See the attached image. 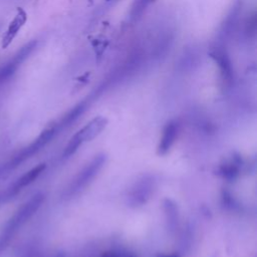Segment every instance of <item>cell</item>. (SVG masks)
Listing matches in <instances>:
<instances>
[{
    "label": "cell",
    "instance_id": "7",
    "mask_svg": "<svg viewBox=\"0 0 257 257\" xmlns=\"http://www.w3.org/2000/svg\"><path fill=\"white\" fill-rule=\"evenodd\" d=\"M178 134L179 124L176 120H170L165 124L157 147V154L159 156H165L170 152L178 138Z\"/></svg>",
    "mask_w": 257,
    "mask_h": 257
},
{
    "label": "cell",
    "instance_id": "16",
    "mask_svg": "<svg viewBox=\"0 0 257 257\" xmlns=\"http://www.w3.org/2000/svg\"><path fill=\"white\" fill-rule=\"evenodd\" d=\"M121 257H136V255L134 253H132V252H127L125 254H122Z\"/></svg>",
    "mask_w": 257,
    "mask_h": 257
},
{
    "label": "cell",
    "instance_id": "15",
    "mask_svg": "<svg viewBox=\"0 0 257 257\" xmlns=\"http://www.w3.org/2000/svg\"><path fill=\"white\" fill-rule=\"evenodd\" d=\"M161 257H179L178 254H175V253H171V254H165V255H162Z\"/></svg>",
    "mask_w": 257,
    "mask_h": 257
},
{
    "label": "cell",
    "instance_id": "4",
    "mask_svg": "<svg viewBox=\"0 0 257 257\" xmlns=\"http://www.w3.org/2000/svg\"><path fill=\"white\" fill-rule=\"evenodd\" d=\"M106 125L107 119L104 116L98 115L93 117L84 126L77 131L68 141L67 145L63 150L62 157L69 158L74 155L83 144L92 141L94 138L100 135V133L105 128Z\"/></svg>",
    "mask_w": 257,
    "mask_h": 257
},
{
    "label": "cell",
    "instance_id": "13",
    "mask_svg": "<svg viewBox=\"0 0 257 257\" xmlns=\"http://www.w3.org/2000/svg\"><path fill=\"white\" fill-rule=\"evenodd\" d=\"M255 31H256V16L255 14H253L251 17H249L248 22L246 24V33L249 36H253L255 35Z\"/></svg>",
    "mask_w": 257,
    "mask_h": 257
},
{
    "label": "cell",
    "instance_id": "2",
    "mask_svg": "<svg viewBox=\"0 0 257 257\" xmlns=\"http://www.w3.org/2000/svg\"><path fill=\"white\" fill-rule=\"evenodd\" d=\"M58 132L59 128L57 122L49 124L39 134V136L33 142H31L26 147L22 148L4 166L1 167L0 175L7 174L9 171L18 168L21 164H23L24 162L38 154L46 145H48L51 142V140L55 137V135Z\"/></svg>",
    "mask_w": 257,
    "mask_h": 257
},
{
    "label": "cell",
    "instance_id": "6",
    "mask_svg": "<svg viewBox=\"0 0 257 257\" xmlns=\"http://www.w3.org/2000/svg\"><path fill=\"white\" fill-rule=\"evenodd\" d=\"M46 166L44 163L38 164L37 166L33 167L29 171H27L25 174H23L21 177H19L2 195L3 200H9L19 194L23 189L31 185L35 180L38 179V177L43 173Z\"/></svg>",
    "mask_w": 257,
    "mask_h": 257
},
{
    "label": "cell",
    "instance_id": "9",
    "mask_svg": "<svg viewBox=\"0 0 257 257\" xmlns=\"http://www.w3.org/2000/svg\"><path fill=\"white\" fill-rule=\"evenodd\" d=\"M26 21V14L22 9H18L17 14L14 16L13 20L10 22V24L7 27V30L2 36L1 40V46L2 48H6L9 46V44L12 42L14 37L17 35L19 29L23 26V24Z\"/></svg>",
    "mask_w": 257,
    "mask_h": 257
},
{
    "label": "cell",
    "instance_id": "3",
    "mask_svg": "<svg viewBox=\"0 0 257 257\" xmlns=\"http://www.w3.org/2000/svg\"><path fill=\"white\" fill-rule=\"evenodd\" d=\"M106 162V156L104 154H98L94 156L73 178L65 190V197L68 199L81 193L99 174Z\"/></svg>",
    "mask_w": 257,
    "mask_h": 257
},
{
    "label": "cell",
    "instance_id": "17",
    "mask_svg": "<svg viewBox=\"0 0 257 257\" xmlns=\"http://www.w3.org/2000/svg\"><path fill=\"white\" fill-rule=\"evenodd\" d=\"M54 257H66V255L64 254V253H61V252H59V253H57Z\"/></svg>",
    "mask_w": 257,
    "mask_h": 257
},
{
    "label": "cell",
    "instance_id": "11",
    "mask_svg": "<svg viewBox=\"0 0 257 257\" xmlns=\"http://www.w3.org/2000/svg\"><path fill=\"white\" fill-rule=\"evenodd\" d=\"M211 55L219 66L220 73L224 83L229 85L232 82V78H233V70H232V65L229 57L223 50H220V49L214 50L211 53Z\"/></svg>",
    "mask_w": 257,
    "mask_h": 257
},
{
    "label": "cell",
    "instance_id": "5",
    "mask_svg": "<svg viewBox=\"0 0 257 257\" xmlns=\"http://www.w3.org/2000/svg\"><path fill=\"white\" fill-rule=\"evenodd\" d=\"M156 187V181L152 175L141 177L131 188L127 195V203L132 207H141L151 199Z\"/></svg>",
    "mask_w": 257,
    "mask_h": 257
},
{
    "label": "cell",
    "instance_id": "1",
    "mask_svg": "<svg viewBox=\"0 0 257 257\" xmlns=\"http://www.w3.org/2000/svg\"><path fill=\"white\" fill-rule=\"evenodd\" d=\"M45 200L43 193L33 195L23 203L8 219L0 231V252H2L20 231V229L35 215Z\"/></svg>",
    "mask_w": 257,
    "mask_h": 257
},
{
    "label": "cell",
    "instance_id": "12",
    "mask_svg": "<svg viewBox=\"0 0 257 257\" xmlns=\"http://www.w3.org/2000/svg\"><path fill=\"white\" fill-rule=\"evenodd\" d=\"M87 104L85 102H79L75 106H73L69 111H67L64 116L60 119L59 122H57L59 131L62 128H65L69 125H71L73 122H75L80 115L85 111Z\"/></svg>",
    "mask_w": 257,
    "mask_h": 257
},
{
    "label": "cell",
    "instance_id": "8",
    "mask_svg": "<svg viewBox=\"0 0 257 257\" xmlns=\"http://www.w3.org/2000/svg\"><path fill=\"white\" fill-rule=\"evenodd\" d=\"M163 211L168 230L171 233H175L180 224V213L178 205L172 199L166 198L163 201Z\"/></svg>",
    "mask_w": 257,
    "mask_h": 257
},
{
    "label": "cell",
    "instance_id": "14",
    "mask_svg": "<svg viewBox=\"0 0 257 257\" xmlns=\"http://www.w3.org/2000/svg\"><path fill=\"white\" fill-rule=\"evenodd\" d=\"M99 257H121V254H119L114 250H108L103 252Z\"/></svg>",
    "mask_w": 257,
    "mask_h": 257
},
{
    "label": "cell",
    "instance_id": "10",
    "mask_svg": "<svg viewBox=\"0 0 257 257\" xmlns=\"http://www.w3.org/2000/svg\"><path fill=\"white\" fill-rule=\"evenodd\" d=\"M242 160L240 157L232 156L220 164L218 174L226 180H234L240 174Z\"/></svg>",
    "mask_w": 257,
    "mask_h": 257
}]
</instances>
